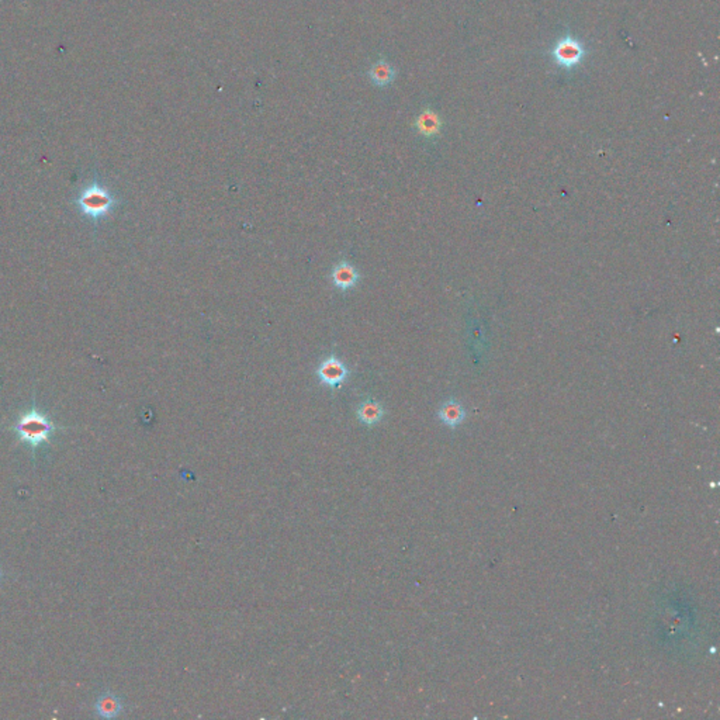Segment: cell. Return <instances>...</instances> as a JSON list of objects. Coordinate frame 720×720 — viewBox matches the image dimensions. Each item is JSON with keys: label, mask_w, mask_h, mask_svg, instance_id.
Wrapping results in <instances>:
<instances>
[{"label": "cell", "mask_w": 720, "mask_h": 720, "mask_svg": "<svg viewBox=\"0 0 720 720\" xmlns=\"http://www.w3.org/2000/svg\"><path fill=\"white\" fill-rule=\"evenodd\" d=\"M464 418H466V411H464L463 405L456 400L445 401L439 409V419L451 428L459 426L464 421Z\"/></svg>", "instance_id": "cell-10"}, {"label": "cell", "mask_w": 720, "mask_h": 720, "mask_svg": "<svg viewBox=\"0 0 720 720\" xmlns=\"http://www.w3.org/2000/svg\"><path fill=\"white\" fill-rule=\"evenodd\" d=\"M356 415L363 425L373 426L384 418V407L376 400H365L359 404Z\"/></svg>", "instance_id": "cell-8"}, {"label": "cell", "mask_w": 720, "mask_h": 720, "mask_svg": "<svg viewBox=\"0 0 720 720\" xmlns=\"http://www.w3.org/2000/svg\"><path fill=\"white\" fill-rule=\"evenodd\" d=\"M331 279L338 290L347 292V290H352L353 287H356V284L360 280V274L352 263L342 260L334 266Z\"/></svg>", "instance_id": "cell-5"}, {"label": "cell", "mask_w": 720, "mask_h": 720, "mask_svg": "<svg viewBox=\"0 0 720 720\" xmlns=\"http://www.w3.org/2000/svg\"><path fill=\"white\" fill-rule=\"evenodd\" d=\"M415 128L425 138L438 136L441 132V128H442L441 117L437 111L430 110V109H425L416 117Z\"/></svg>", "instance_id": "cell-7"}, {"label": "cell", "mask_w": 720, "mask_h": 720, "mask_svg": "<svg viewBox=\"0 0 720 720\" xmlns=\"http://www.w3.org/2000/svg\"><path fill=\"white\" fill-rule=\"evenodd\" d=\"M317 376L322 384L331 389H338L346 382L349 376V369L336 356H328L318 366Z\"/></svg>", "instance_id": "cell-4"}, {"label": "cell", "mask_w": 720, "mask_h": 720, "mask_svg": "<svg viewBox=\"0 0 720 720\" xmlns=\"http://www.w3.org/2000/svg\"><path fill=\"white\" fill-rule=\"evenodd\" d=\"M95 710L99 717L113 719L123 712V703L118 696H116L111 692H106L97 698L95 703Z\"/></svg>", "instance_id": "cell-9"}, {"label": "cell", "mask_w": 720, "mask_h": 720, "mask_svg": "<svg viewBox=\"0 0 720 720\" xmlns=\"http://www.w3.org/2000/svg\"><path fill=\"white\" fill-rule=\"evenodd\" d=\"M551 54H553V59L556 61V63L560 68L572 69L577 65H580V62L583 61L584 48L577 40L572 38L571 36H567L556 44Z\"/></svg>", "instance_id": "cell-3"}, {"label": "cell", "mask_w": 720, "mask_h": 720, "mask_svg": "<svg viewBox=\"0 0 720 720\" xmlns=\"http://www.w3.org/2000/svg\"><path fill=\"white\" fill-rule=\"evenodd\" d=\"M65 429L62 426L55 425L49 416L44 412H41L36 402L33 401L31 408L22 414L16 423L12 426V430L17 435L19 442L27 444L33 452V459L36 457V451L44 445L49 444L52 435L55 432Z\"/></svg>", "instance_id": "cell-1"}, {"label": "cell", "mask_w": 720, "mask_h": 720, "mask_svg": "<svg viewBox=\"0 0 720 720\" xmlns=\"http://www.w3.org/2000/svg\"><path fill=\"white\" fill-rule=\"evenodd\" d=\"M368 75L375 86L386 88L394 82L397 77V70L387 59L380 58L370 66V69L368 70Z\"/></svg>", "instance_id": "cell-6"}, {"label": "cell", "mask_w": 720, "mask_h": 720, "mask_svg": "<svg viewBox=\"0 0 720 720\" xmlns=\"http://www.w3.org/2000/svg\"><path fill=\"white\" fill-rule=\"evenodd\" d=\"M0 579H2V571H0Z\"/></svg>", "instance_id": "cell-11"}, {"label": "cell", "mask_w": 720, "mask_h": 720, "mask_svg": "<svg viewBox=\"0 0 720 720\" xmlns=\"http://www.w3.org/2000/svg\"><path fill=\"white\" fill-rule=\"evenodd\" d=\"M75 204L85 217L97 223L110 217L118 204V200L106 186L99 180H95L81 190L79 196L75 198Z\"/></svg>", "instance_id": "cell-2"}]
</instances>
